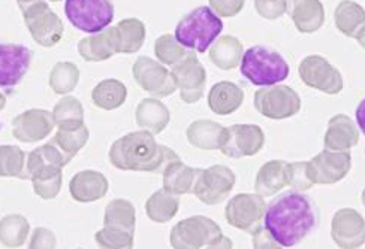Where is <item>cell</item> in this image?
I'll list each match as a JSON object with an SVG mask.
<instances>
[{"instance_id":"cell-25","label":"cell","mask_w":365,"mask_h":249,"mask_svg":"<svg viewBox=\"0 0 365 249\" xmlns=\"http://www.w3.org/2000/svg\"><path fill=\"white\" fill-rule=\"evenodd\" d=\"M245 102V91L231 81H222L211 87L208 95V107L216 115H231Z\"/></svg>"},{"instance_id":"cell-10","label":"cell","mask_w":365,"mask_h":249,"mask_svg":"<svg viewBox=\"0 0 365 249\" xmlns=\"http://www.w3.org/2000/svg\"><path fill=\"white\" fill-rule=\"evenodd\" d=\"M267 203L261 194H237L227 201L225 218L227 224L253 235L264 224Z\"/></svg>"},{"instance_id":"cell-36","label":"cell","mask_w":365,"mask_h":249,"mask_svg":"<svg viewBox=\"0 0 365 249\" xmlns=\"http://www.w3.org/2000/svg\"><path fill=\"white\" fill-rule=\"evenodd\" d=\"M0 178H27L24 151L17 145H0Z\"/></svg>"},{"instance_id":"cell-11","label":"cell","mask_w":365,"mask_h":249,"mask_svg":"<svg viewBox=\"0 0 365 249\" xmlns=\"http://www.w3.org/2000/svg\"><path fill=\"white\" fill-rule=\"evenodd\" d=\"M23 17L34 41L43 48H51L63 38L65 26L45 0L23 11Z\"/></svg>"},{"instance_id":"cell-44","label":"cell","mask_w":365,"mask_h":249,"mask_svg":"<svg viewBox=\"0 0 365 249\" xmlns=\"http://www.w3.org/2000/svg\"><path fill=\"white\" fill-rule=\"evenodd\" d=\"M245 4L246 0H210V8L215 11L219 17L231 18L242 11Z\"/></svg>"},{"instance_id":"cell-1","label":"cell","mask_w":365,"mask_h":249,"mask_svg":"<svg viewBox=\"0 0 365 249\" xmlns=\"http://www.w3.org/2000/svg\"><path fill=\"white\" fill-rule=\"evenodd\" d=\"M110 163L125 172L163 174L170 163L180 160L177 152L156 142L147 130L132 132L117 139L110 149Z\"/></svg>"},{"instance_id":"cell-43","label":"cell","mask_w":365,"mask_h":249,"mask_svg":"<svg viewBox=\"0 0 365 249\" xmlns=\"http://www.w3.org/2000/svg\"><path fill=\"white\" fill-rule=\"evenodd\" d=\"M255 9L262 18L274 21L286 14V0H255Z\"/></svg>"},{"instance_id":"cell-48","label":"cell","mask_w":365,"mask_h":249,"mask_svg":"<svg viewBox=\"0 0 365 249\" xmlns=\"http://www.w3.org/2000/svg\"><path fill=\"white\" fill-rule=\"evenodd\" d=\"M39 2H43V0H17V4L20 6L21 12L26 11L27 8H30L32 5H35V4H39Z\"/></svg>"},{"instance_id":"cell-31","label":"cell","mask_w":365,"mask_h":249,"mask_svg":"<svg viewBox=\"0 0 365 249\" xmlns=\"http://www.w3.org/2000/svg\"><path fill=\"white\" fill-rule=\"evenodd\" d=\"M117 53L135 54L138 53L145 41V24L138 18H125L117 26Z\"/></svg>"},{"instance_id":"cell-23","label":"cell","mask_w":365,"mask_h":249,"mask_svg":"<svg viewBox=\"0 0 365 249\" xmlns=\"http://www.w3.org/2000/svg\"><path fill=\"white\" fill-rule=\"evenodd\" d=\"M80 55L90 63L110 60L117 53V30L106 27L99 33H93L78 42Z\"/></svg>"},{"instance_id":"cell-29","label":"cell","mask_w":365,"mask_h":249,"mask_svg":"<svg viewBox=\"0 0 365 249\" xmlns=\"http://www.w3.org/2000/svg\"><path fill=\"white\" fill-rule=\"evenodd\" d=\"M136 212L135 206L126 198H114L105 209L103 227L108 230L135 235Z\"/></svg>"},{"instance_id":"cell-24","label":"cell","mask_w":365,"mask_h":249,"mask_svg":"<svg viewBox=\"0 0 365 249\" xmlns=\"http://www.w3.org/2000/svg\"><path fill=\"white\" fill-rule=\"evenodd\" d=\"M289 164L283 160H271L265 163L255 179V190L262 197H269L282 191L289 185Z\"/></svg>"},{"instance_id":"cell-27","label":"cell","mask_w":365,"mask_h":249,"mask_svg":"<svg viewBox=\"0 0 365 249\" xmlns=\"http://www.w3.org/2000/svg\"><path fill=\"white\" fill-rule=\"evenodd\" d=\"M245 48L242 43L235 36L226 35L212 42L210 46V60L211 63L222 70H232L240 66Z\"/></svg>"},{"instance_id":"cell-42","label":"cell","mask_w":365,"mask_h":249,"mask_svg":"<svg viewBox=\"0 0 365 249\" xmlns=\"http://www.w3.org/2000/svg\"><path fill=\"white\" fill-rule=\"evenodd\" d=\"M314 184L310 181L306 169V161H297L289 164V186L295 191H307Z\"/></svg>"},{"instance_id":"cell-4","label":"cell","mask_w":365,"mask_h":249,"mask_svg":"<svg viewBox=\"0 0 365 249\" xmlns=\"http://www.w3.org/2000/svg\"><path fill=\"white\" fill-rule=\"evenodd\" d=\"M223 30V21L208 6H200L181 18L175 27V39L187 50L205 53Z\"/></svg>"},{"instance_id":"cell-18","label":"cell","mask_w":365,"mask_h":249,"mask_svg":"<svg viewBox=\"0 0 365 249\" xmlns=\"http://www.w3.org/2000/svg\"><path fill=\"white\" fill-rule=\"evenodd\" d=\"M56 126L53 112L45 109H29L12 120V134L20 142L34 144L47 137Z\"/></svg>"},{"instance_id":"cell-12","label":"cell","mask_w":365,"mask_h":249,"mask_svg":"<svg viewBox=\"0 0 365 249\" xmlns=\"http://www.w3.org/2000/svg\"><path fill=\"white\" fill-rule=\"evenodd\" d=\"M265 134L256 124H234L222 134L220 151L230 159L253 157L262 149Z\"/></svg>"},{"instance_id":"cell-51","label":"cell","mask_w":365,"mask_h":249,"mask_svg":"<svg viewBox=\"0 0 365 249\" xmlns=\"http://www.w3.org/2000/svg\"><path fill=\"white\" fill-rule=\"evenodd\" d=\"M361 200H362V205H364V208H365V189L362 190V194H361Z\"/></svg>"},{"instance_id":"cell-6","label":"cell","mask_w":365,"mask_h":249,"mask_svg":"<svg viewBox=\"0 0 365 249\" xmlns=\"http://www.w3.org/2000/svg\"><path fill=\"white\" fill-rule=\"evenodd\" d=\"M240 69L242 76L257 87L280 84L289 76L287 61L262 45L252 46L242 54Z\"/></svg>"},{"instance_id":"cell-2","label":"cell","mask_w":365,"mask_h":249,"mask_svg":"<svg viewBox=\"0 0 365 249\" xmlns=\"http://www.w3.org/2000/svg\"><path fill=\"white\" fill-rule=\"evenodd\" d=\"M264 226L282 248H291L314 228L316 216L309 198L292 191L274 198L267 206Z\"/></svg>"},{"instance_id":"cell-50","label":"cell","mask_w":365,"mask_h":249,"mask_svg":"<svg viewBox=\"0 0 365 249\" xmlns=\"http://www.w3.org/2000/svg\"><path fill=\"white\" fill-rule=\"evenodd\" d=\"M5 106H6V97H5L4 92L0 91V111H4Z\"/></svg>"},{"instance_id":"cell-35","label":"cell","mask_w":365,"mask_h":249,"mask_svg":"<svg viewBox=\"0 0 365 249\" xmlns=\"http://www.w3.org/2000/svg\"><path fill=\"white\" fill-rule=\"evenodd\" d=\"M88 137V129L83 124L80 127H58V132L51 141L71 161L86 147Z\"/></svg>"},{"instance_id":"cell-38","label":"cell","mask_w":365,"mask_h":249,"mask_svg":"<svg viewBox=\"0 0 365 249\" xmlns=\"http://www.w3.org/2000/svg\"><path fill=\"white\" fill-rule=\"evenodd\" d=\"M80 81V69L71 61H60L50 73V87L56 95H69Z\"/></svg>"},{"instance_id":"cell-39","label":"cell","mask_w":365,"mask_h":249,"mask_svg":"<svg viewBox=\"0 0 365 249\" xmlns=\"http://www.w3.org/2000/svg\"><path fill=\"white\" fill-rule=\"evenodd\" d=\"M58 127H80L84 124V109L77 97L66 96L58 100L53 109Z\"/></svg>"},{"instance_id":"cell-20","label":"cell","mask_w":365,"mask_h":249,"mask_svg":"<svg viewBox=\"0 0 365 249\" xmlns=\"http://www.w3.org/2000/svg\"><path fill=\"white\" fill-rule=\"evenodd\" d=\"M289 17L299 33H314L325 23V9L321 0H286Z\"/></svg>"},{"instance_id":"cell-45","label":"cell","mask_w":365,"mask_h":249,"mask_svg":"<svg viewBox=\"0 0 365 249\" xmlns=\"http://www.w3.org/2000/svg\"><path fill=\"white\" fill-rule=\"evenodd\" d=\"M56 246H57L56 235L51 230L43 228V227L35 228L32 239L29 242L30 249H53Z\"/></svg>"},{"instance_id":"cell-52","label":"cell","mask_w":365,"mask_h":249,"mask_svg":"<svg viewBox=\"0 0 365 249\" xmlns=\"http://www.w3.org/2000/svg\"><path fill=\"white\" fill-rule=\"evenodd\" d=\"M50 2H60V0H50Z\"/></svg>"},{"instance_id":"cell-49","label":"cell","mask_w":365,"mask_h":249,"mask_svg":"<svg viewBox=\"0 0 365 249\" xmlns=\"http://www.w3.org/2000/svg\"><path fill=\"white\" fill-rule=\"evenodd\" d=\"M356 41H358V43L362 46V48L365 50V26L359 30V33L356 35V38H355Z\"/></svg>"},{"instance_id":"cell-3","label":"cell","mask_w":365,"mask_h":249,"mask_svg":"<svg viewBox=\"0 0 365 249\" xmlns=\"http://www.w3.org/2000/svg\"><path fill=\"white\" fill-rule=\"evenodd\" d=\"M69 163L53 141L45 144L27 157V178L34 184V191L43 200L56 198L62 190V169Z\"/></svg>"},{"instance_id":"cell-5","label":"cell","mask_w":365,"mask_h":249,"mask_svg":"<svg viewBox=\"0 0 365 249\" xmlns=\"http://www.w3.org/2000/svg\"><path fill=\"white\" fill-rule=\"evenodd\" d=\"M174 249H200V248H232L222 228L211 218L195 215L175 224L170 236Z\"/></svg>"},{"instance_id":"cell-22","label":"cell","mask_w":365,"mask_h":249,"mask_svg":"<svg viewBox=\"0 0 365 249\" xmlns=\"http://www.w3.org/2000/svg\"><path fill=\"white\" fill-rule=\"evenodd\" d=\"M359 132L351 117L344 114L334 115L328 122V130L324 137L325 149L329 151H349L356 147Z\"/></svg>"},{"instance_id":"cell-21","label":"cell","mask_w":365,"mask_h":249,"mask_svg":"<svg viewBox=\"0 0 365 249\" xmlns=\"http://www.w3.org/2000/svg\"><path fill=\"white\" fill-rule=\"evenodd\" d=\"M110 190L108 179L96 170H83L73 175L69 184L71 197L78 203H90L101 200Z\"/></svg>"},{"instance_id":"cell-32","label":"cell","mask_w":365,"mask_h":249,"mask_svg":"<svg viewBox=\"0 0 365 249\" xmlns=\"http://www.w3.org/2000/svg\"><path fill=\"white\" fill-rule=\"evenodd\" d=\"M336 27L347 38H356L365 26V9L352 0H343L334 12Z\"/></svg>"},{"instance_id":"cell-8","label":"cell","mask_w":365,"mask_h":249,"mask_svg":"<svg viewBox=\"0 0 365 249\" xmlns=\"http://www.w3.org/2000/svg\"><path fill=\"white\" fill-rule=\"evenodd\" d=\"M255 109L269 120H286L301 111V97L294 88L274 84L257 90L253 97Z\"/></svg>"},{"instance_id":"cell-30","label":"cell","mask_w":365,"mask_h":249,"mask_svg":"<svg viewBox=\"0 0 365 249\" xmlns=\"http://www.w3.org/2000/svg\"><path fill=\"white\" fill-rule=\"evenodd\" d=\"M197 174H200V169L189 167L181 160H175L163 170V189L175 196L189 194L193 190Z\"/></svg>"},{"instance_id":"cell-47","label":"cell","mask_w":365,"mask_h":249,"mask_svg":"<svg viewBox=\"0 0 365 249\" xmlns=\"http://www.w3.org/2000/svg\"><path fill=\"white\" fill-rule=\"evenodd\" d=\"M356 122L361 132L365 134V99H362L356 107Z\"/></svg>"},{"instance_id":"cell-41","label":"cell","mask_w":365,"mask_h":249,"mask_svg":"<svg viewBox=\"0 0 365 249\" xmlns=\"http://www.w3.org/2000/svg\"><path fill=\"white\" fill-rule=\"evenodd\" d=\"M95 240L101 248L106 249H129L133 248V235L102 228L95 235Z\"/></svg>"},{"instance_id":"cell-33","label":"cell","mask_w":365,"mask_h":249,"mask_svg":"<svg viewBox=\"0 0 365 249\" xmlns=\"http://www.w3.org/2000/svg\"><path fill=\"white\" fill-rule=\"evenodd\" d=\"M126 85L118 80H114V78L101 81L91 91V100L103 111H114L126 102Z\"/></svg>"},{"instance_id":"cell-15","label":"cell","mask_w":365,"mask_h":249,"mask_svg":"<svg viewBox=\"0 0 365 249\" xmlns=\"http://www.w3.org/2000/svg\"><path fill=\"white\" fill-rule=\"evenodd\" d=\"M307 175L313 184L331 185L346 178L352 169V157L349 151L319 152L310 161H306Z\"/></svg>"},{"instance_id":"cell-26","label":"cell","mask_w":365,"mask_h":249,"mask_svg":"<svg viewBox=\"0 0 365 249\" xmlns=\"http://www.w3.org/2000/svg\"><path fill=\"white\" fill-rule=\"evenodd\" d=\"M135 118L136 124H138L143 130H147L153 134H159L168 127L171 114L165 103L153 97L141 100V103L136 106Z\"/></svg>"},{"instance_id":"cell-28","label":"cell","mask_w":365,"mask_h":249,"mask_svg":"<svg viewBox=\"0 0 365 249\" xmlns=\"http://www.w3.org/2000/svg\"><path fill=\"white\" fill-rule=\"evenodd\" d=\"M225 127L211 120H196L186 130L187 141L192 147L204 151L219 149Z\"/></svg>"},{"instance_id":"cell-17","label":"cell","mask_w":365,"mask_h":249,"mask_svg":"<svg viewBox=\"0 0 365 249\" xmlns=\"http://www.w3.org/2000/svg\"><path fill=\"white\" fill-rule=\"evenodd\" d=\"M331 238L341 249H356L365 243V220L351 208L336 212L331 223Z\"/></svg>"},{"instance_id":"cell-9","label":"cell","mask_w":365,"mask_h":249,"mask_svg":"<svg viewBox=\"0 0 365 249\" xmlns=\"http://www.w3.org/2000/svg\"><path fill=\"white\" fill-rule=\"evenodd\" d=\"M235 181V174L226 166L216 164L208 169H200V174H197L195 179L192 193L202 203L215 206L230 197L231 191L234 190Z\"/></svg>"},{"instance_id":"cell-34","label":"cell","mask_w":365,"mask_h":249,"mask_svg":"<svg viewBox=\"0 0 365 249\" xmlns=\"http://www.w3.org/2000/svg\"><path fill=\"white\" fill-rule=\"evenodd\" d=\"M180 208L178 196L166 191L165 189L151 194L145 203V213L153 223H170L177 215Z\"/></svg>"},{"instance_id":"cell-16","label":"cell","mask_w":365,"mask_h":249,"mask_svg":"<svg viewBox=\"0 0 365 249\" xmlns=\"http://www.w3.org/2000/svg\"><path fill=\"white\" fill-rule=\"evenodd\" d=\"M177 88L180 90V97L182 102L193 105L200 102L204 96L207 84V72L202 63L197 60L195 51L182 58L171 70Z\"/></svg>"},{"instance_id":"cell-13","label":"cell","mask_w":365,"mask_h":249,"mask_svg":"<svg viewBox=\"0 0 365 249\" xmlns=\"http://www.w3.org/2000/svg\"><path fill=\"white\" fill-rule=\"evenodd\" d=\"M298 73L301 81L310 88L322 91L325 95L336 96L343 90V76L337 68H334L322 55H309L304 58Z\"/></svg>"},{"instance_id":"cell-40","label":"cell","mask_w":365,"mask_h":249,"mask_svg":"<svg viewBox=\"0 0 365 249\" xmlns=\"http://www.w3.org/2000/svg\"><path fill=\"white\" fill-rule=\"evenodd\" d=\"M187 54V48H185V46L175 39L174 35H162L155 42V55L162 65L175 66L178 61H181Z\"/></svg>"},{"instance_id":"cell-37","label":"cell","mask_w":365,"mask_h":249,"mask_svg":"<svg viewBox=\"0 0 365 249\" xmlns=\"http://www.w3.org/2000/svg\"><path fill=\"white\" fill-rule=\"evenodd\" d=\"M30 231V224L23 215H6L0 220V243L6 248L24 245Z\"/></svg>"},{"instance_id":"cell-7","label":"cell","mask_w":365,"mask_h":249,"mask_svg":"<svg viewBox=\"0 0 365 249\" xmlns=\"http://www.w3.org/2000/svg\"><path fill=\"white\" fill-rule=\"evenodd\" d=\"M65 14L71 24L86 33H99L114 18L111 0H66Z\"/></svg>"},{"instance_id":"cell-19","label":"cell","mask_w":365,"mask_h":249,"mask_svg":"<svg viewBox=\"0 0 365 249\" xmlns=\"http://www.w3.org/2000/svg\"><path fill=\"white\" fill-rule=\"evenodd\" d=\"M32 51L19 43H0V87H15L30 68Z\"/></svg>"},{"instance_id":"cell-14","label":"cell","mask_w":365,"mask_h":249,"mask_svg":"<svg viewBox=\"0 0 365 249\" xmlns=\"http://www.w3.org/2000/svg\"><path fill=\"white\" fill-rule=\"evenodd\" d=\"M132 73L136 84L156 99L168 97L177 90L173 73L150 57L143 55L136 58Z\"/></svg>"},{"instance_id":"cell-46","label":"cell","mask_w":365,"mask_h":249,"mask_svg":"<svg viewBox=\"0 0 365 249\" xmlns=\"http://www.w3.org/2000/svg\"><path fill=\"white\" fill-rule=\"evenodd\" d=\"M253 248L256 249H262V248H271V249H276V248H282L280 243L272 238L271 233L265 228V226H262L259 230L253 233Z\"/></svg>"}]
</instances>
